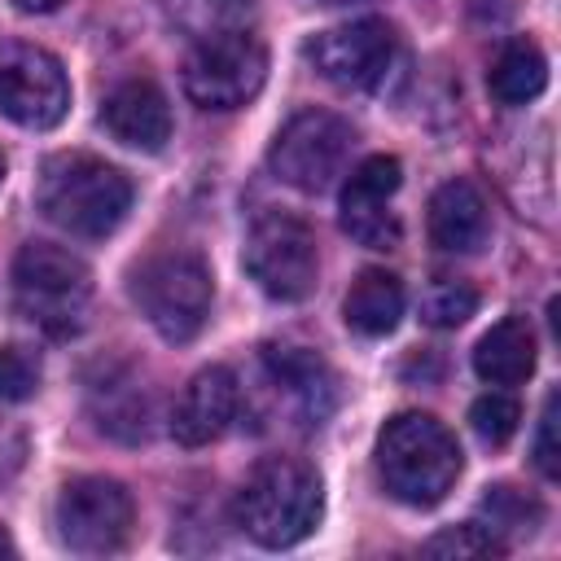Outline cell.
<instances>
[{
  "label": "cell",
  "instance_id": "1",
  "mask_svg": "<svg viewBox=\"0 0 561 561\" xmlns=\"http://www.w3.org/2000/svg\"><path fill=\"white\" fill-rule=\"evenodd\" d=\"M35 206L70 237H110L131 210V180L96 153H53L35 180Z\"/></svg>",
  "mask_w": 561,
  "mask_h": 561
},
{
  "label": "cell",
  "instance_id": "2",
  "mask_svg": "<svg viewBox=\"0 0 561 561\" xmlns=\"http://www.w3.org/2000/svg\"><path fill=\"white\" fill-rule=\"evenodd\" d=\"M324 513L320 473L298 456H263L237 491V526L263 548H289Z\"/></svg>",
  "mask_w": 561,
  "mask_h": 561
},
{
  "label": "cell",
  "instance_id": "3",
  "mask_svg": "<svg viewBox=\"0 0 561 561\" xmlns=\"http://www.w3.org/2000/svg\"><path fill=\"white\" fill-rule=\"evenodd\" d=\"M377 473L412 508L438 504L460 478V443L430 412H399L377 434Z\"/></svg>",
  "mask_w": 561,
  "mask_h": 561
},
{
  "label": "cell",
  "instance_id": "4",
  "mask_svg": "<svg viewBox=\"0 0 561 561\" xmlns=\"http://www.w3.org/2000/svg\"><path fill=\"white\" fill-rule=\"evenodd\" d=\"M88 298H92V272L79 254L48 241H26L13 254V302L48 337L79 333L88 316Z\"/></svg>",
  "mask_w": 561,
  "mask_h": 561
},
{
  "label": "cell",
  "instance_id": "5",
  "mask_svg": "<svg viewBox=\"0 0 561 561\" xmlns=\"http://www.w3.org/2000/svg\"><path fill=\"white\" fill-rule=\"evenodd\" d=\"M131 298L167 342H188L202 333L210 316V298H215L210 267L188 250L149 254L131 272Z\"/></svg>",
  "mask_w": 561,
  "mask_h": 561
},
{
  "label": "cell",
  "instance_id": "6",
  "mask_svg": "<svg viewBox=\"0 0 561 561\" xmlns=\"http://www.w3.org/2000/svg\"><path fill=\"white\" fill-rule=\"evenodd\" d=\"M245 272L254 276V285L276 298V302H298L316 289L320 276V254H316V232L285 215V210H267L250 224L245 232V250H241Z\"/></svg>",
  "mask_w": 561,
  "mask_h": 561
},
{
  "label": "cell",
  "instance_id": "7",
  "mask_svg": "<svg viewBox=\"0 0 561 561\" xmlns=\"http://www.w3.org/2000/svg\"><path fill=\"white\" fill-rule=\"evenodd\" d=\"M351 149H355V131L346 118H337L329 110H302L276 131L267 162L289 188L324 193L346 171Z\"/></svg>",
  "mask_w": 561,
  "mask_h": 561
},
{
  "label": "cell",
  "instance_id": "8",
  "mask_svg": "<svg viewBox=\"0 0 561 561\" xmlns=\"http://www.w3.org/2000/svg\"><path fill=\"white\" fill-rule=\"evenodd\" d=\"M263 79H267V48L245 31L197 39L193 53L184 57V92L202 110H237L259 96Z\"/></svg>",
  "mask_w": 561,
  "mask_h": 561
},
{
  "label": "cell",
  "instance_id": "9",
  "mask_svg": "<svg viewBox=\"0 0 561 561\" xmlns=\"http://www.w3.org/2000/svg\"><path fill=\"white\" fill-rule=\"evenodd\" d=\"M53 522L70 552L105 557L131 539L136 504H131V491L114 478H75L61 486Z\"/></svg>",
  "mask_w": 561,
  "mask_h": 561
},
{
  "label": "cell",
  "instance_id": "10",
  "mask_svg": "<svg viewBox=\"0 0 561 561\" xmlns=\"http://www.w3.org/2000/svg\"><path fill=\"white\" fill-rule=\"evenodd\" d=\"M307 61L316 66L320 79H329L342 92H373L386 83L394 57H399V35L381 18H359L329 26L307 39Z\"/></svg>",
  "mask_w": 561,
  "mask_h": 561
},
{
  "label": "cell",
  "instance_id": "11",
  "mask_svg": "<svg viewBox=\"0 0 561 561\" xmlns=\"http://www.w3.org/2000/svg\"><path fill=\"white\" fill-rule=\"evenodd\" d=\"M70 110L61 61L39 44H0V114L18 127L48 131Z\"/></svg>",
  "mask_w": 561,
  "mask_h": 561
},
{
  "label": "cell",
  "instance_id": "12",
  "mask_svg": "<svg viewBox=\"0 0 561 561\" xmlns=\"http://www.w3.org/2000/svg\"><path fill=\"white\" fill-rule=\"evenodd\" d=\"M403 180V167L399 158L390 153H373L364 158L346 188H342V232L368 250H394L403 228H399V215L390 210V197Z\"/></svg>",
  "mask_w": 561,
  "mask_h": 561
},
{
  "label": "cell",
  "instance_id": "13",
  "mask_svg": "<svg viewBox=\"0 0 561 561\" xmlns=\"http://www.w3.org/2000/svg\"><path fill=\"white\" fill-rule=\"evenodd\" d=\"M237 403H241V386H237V373L232 368L210 364V368L193 373L188 386L175 394V408H171V434H175V443H184V447L215 443L232 425Z\"/></svg>",
  "mask_w": 561,
  "mask_h": 561
},
{
  "label": "cell",
  "instance_id": "14",
  "mask_svg": "<svg viewBox=\"0 0 561 561\" xmlns=\"http://www.w3.org/2000/svg\"><path fill=\"white\" fill-rule=\"evenodd\" d=\"M263 368H267V381L276 386V394L285 399V408L298 421L320 425L333 412L337 377L316 351H307V346H263Z\"/></svg>",
  "mask_w": 561,
  "mask_h": 561
},
{
  "label": "cell",
  "instance_id": "15",
  "mask_svg": "<svg viewBox=\"0 0 561 561\" xmlns=\"http://www.w3.org/2000/svg\"><path fill=\"white\" fill-rule=\"evenodd\" d=\"M101 123L118 145L145 149V153H158L171 140V105H167L162 88L149 79L118 83L101 105Z\"/></svg>",
  "mask_w": 561,
  "mask_h": 561
},
{
  "label": "cell",
  "instance_id": "16",
  "mask_svg": "<svg viewBox=\"0 0 561 561\" xmlns=\"http://www.w3.org/2000/svg\"><path fill=\"white\" fill-rule=\"evenodd\" d=\"M491 237V215L469 180H447L430 197V241L447 254H478Z\"/></svg>",
  "mask_w": 561,
  "mask_h": 561
},
{
  "label": "cell",
  "instance_id": "17",
  "mask_svg": "<svg viewBox=\"0 0 561 561\" xmlns=\"http://www.w3.org/2000/svg\"><path fill=\"white\" fill-rule=\"evenodd\" d=\"M535 329L526 316H504L473 346V373L491 386H517L535 373Z\"/></svg>",
  "mask_w": 561,
  "mask_h": 561
},
{
  "label": "cell",
  "instance_id": "18",
  "mask_svg": "<svg viewBox=\"0 0 561 561\" xmlns=\"http://www.w3.org/2000/svg\"><path fill=\"white\" fill-rule=\"evenodd\" d=\"M342 316H346V324L359 337H386L399 324V316H403V285H399V276L386 272V267H364L351 280V289H346Z\"/></svg>",
  "mask_w": 561,
  "mask_h": 561
},
{
  "label": "cell",
  "instance_id": "19",
  "mask_svg": "<svg viewBox=\"0 0 561 561\" xmlns=\"http://www.w3.org/2000/svg\"><path fill=\"white\" fill-rule=\"evenodd\" d=\"M92 412H96V425L123 443H140L149 438V416H153V403L149 394L136 386V377H105L92 386Z\"/></svg>",
  "mask_w": 561,
  "mask_h": 561
},
{
  "label": "cell",
  "instance_id": "20",
  "mask_svg": "<svg viewBox=\"0 0 561 561\" xmlns=\"http://www.w3.org/2000/svg\"><path fill=\"white\" fill-rule=\"evenodd\" d=\"M491 96L504 105H526L548 88V61L530 39H513L500 48V57L486 70Z\"/></svg>",
  "mask_w": 561,
  "mask_h": 561
},
{
  "label": "cell",
  "instance_id": "21",
  "mask_svg": "<svg viewBox=\"0 0 561 561\" xmlns=\"http://www.w3.org/2000/svg\"><path fill=\"white\" fill-rule=\"evenodd\" d=\"M162 13L188 39H215V35L245 31L254 0H162Z\"/></svg>",
  "mask_w": 561,
  "mask_h": 561
},
{
  "label": "cell",
  "instance_id": "22",
  "mask_svg": "<svg viewBox=\"0 0 561 561\" xmlns=\"http://www.w3.org/2000/svg\"><path fill=\"white\" fill-rule=\"evenodd\" d=\"M482 517H486L482 526L504 543V535H535L539 522H543V504H539L535 495H526V491L500 482V486H486V495H482Z\"/></svg>",
  "mask_w": 561,
  "mask_h": 561
},
{
  "label": "cell",
  "instance_id": "23",
  "mask_svg": "<svg viewBox=\"0 0 561 561\" xmlns=\"http://www.w3.org/2000/svg\"><path fill=\"white\" fill-rule=\"evenodd\" d=\"M478 311V289L469 280L456 276H438L425 294H421V320L430 329H456Z\"/></svg>",
  "mask_w": 561,
  "mask_h": 561
},
{
  "label": "cell",
  "instance_id": "24",
  "mask_svg": "<svg viewBox=\"0 0 561 561\" xmlns=\"http://www.w3.org/2000/svg\"><path fill=\"white\" fill-rule=\"evenodd\" d=\"M469 421H473V434L482 438V443H491V447H504L513 434H517V421H522V408H517V399H508V394H482V399H473V408H469Z\"/></svg>",
  "mask_w": 561,
  "mask_h": 561
},
{
  "label": "cell",
  "instance_id": "25",
  "mask_svg": "<svg viewBox=\"0 0 561 561\" xmlns=\"http://www.w3.org/2000/svg\"><path fill=\"white\" fill-rule=\"evenodd\" d=\"M430 557H500L504 543L482 526V522H465V526H447L434 539H425Z\"/></svg>",
  "mask_w": 561,
  "mask_h": 561
},
{
  "label": "cell",
  "instance_id": "26",
  "mask_svg": "<svg viewBox=\"0 0 561 561\" xmlns=\"http://www.w3.org/2000/svg\"><path fill=\"white\" fill-rule=\"evenodd\" d=\"M39 390V355L26 346H0V403H22Z\"/></svg>",
  "mask_w": 561,
  "mask_h": 561
},
{
  "label": "cell",
  "instance_id": "27",
  "mask_svg": "<svg viewBox=\"0 0 561 561\" xmlns=\"http://www.w3.org/2000/svg\"><path fill=\"white\" fill-rule=\"evenodd\" d=\"M535 465H539V473H543V478H561V451H557V390H548L543 412H539Z\"/></svg>",
  "mask_w": 561,
  "mask_h": 561
},
{
  "label": "cell",
  "instance_id": "28",
  "mask_svg": "<svg viewBox=\"0 0 561 561\" xmlns=\"http://www.w3.org/2000/svg\"><path fill=\"white\" fill-rule=\"evenodd\" d=\"M22 465H26V434L13 425H0V486L13 482Z\"/></svg>",
  "mask_w": 561,
  "mask_h": 561
},
{
  "label": "cell",
  "instance_id": "29",
  "mask_svg": "<svg viewBox=\"0 0 561 561\" xmlns=\"http://www.w3.org/2000/svg\"><path fill=\"white\" fill-rule=\"evenodd\" d=\"M18 9H26V13H48V9H57L61 0H13Z\"/></svg>",
  "mask_w": 561,
  "mask_h": 561
},
{
  "label": "cell",
  "instance_id": "30",
  "mask_svg": "<svg viewBox=\"0 0 561 561\" xmlns=\"http://www.w3.org/2000/svg\"><path fill=\"white\" fill-rule=\"evenodd\" d=\"M0 557H13V539L0 530Z\"/></svg>",
  "mask_w": 561,
  "mask_h": 561
},
{
  "label": "cell",
  "instance_id": "31",
  "mask_svg": "<svg viewBox=\"0 0 561 561\" xmlns=\"http://www.w3.org/2000/svg\"><path fill=\"white\" fill-rule=\"evenodd\" d=\"M324 4H359V0H324Z\"/></svg>",
  "mask_w": 561,
  "mask_h": 561
},
{
  "label": "cell",
  "instance_id": "32",
  "mask_svg": "<svg viewBox=\"0 0 561 561\" xmlns=\"http://www.w3.org/2000/svg\"><path fill=\"white\" fill-rule=\"evenodd\" d=\"M0 180H4V153H0Z\"/></svg>",
  "mask_w": 561,
  "mask_h": 561
}]
</instances>
